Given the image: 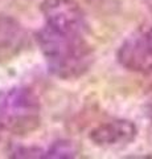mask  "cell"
Instances as JSON below:
<instances>
[{
	"label": "cell",
	"mask_w": 152,
	"mask_h": 159,
	"mask_svg": "<svg viewBox=\"0 0 152 159\" xmlns=\"http://www.w3.org/2000/svg\"><path fill=\"white\" fill-rule=\"evenodd\" d=\"M41 11L45 24L37 43L49 70L63 80L83 76L93 64V48L81 7L74 0H45Z\"/></svg>",
	"instance_id": "6da1fadb"
},
{
	"label": "cell",
	"mask_w": 152,
	"mask_h": 159,
	"mask_svg": "<svg viewBox=\"0 0 152 159\" xmlns=\"http://www.w3.org/2000/svg\"><path fill=\"white\" fill-rule=\"evenodd\" d=\"M38 98L28 88H11L0 92V122L15 134L24 135L40 126Z\"/></svg>",
	"instance_id": "7a4b0ae2"
},
{
	"label": "cell",
	"mask_w": 152,
	"mask_h": 159,
	"mask_svg": "<svg viewBox=\"0 0 152 159\" xmlns=\"http://www.w3.org/2000/svg\"><path fill=\"white\" fill-rule=\"evenodd\" d=\"M118 61L131 72L152 74V25L136 31L122 44Z\"/></svg>",
	"instance_id": "3957f363"
},
{
	"label": "cell",
	"mask_w": 152,
	"mask_h": 159,
	"mask_svg": "<svg viewBox=\"0 0 152 159\" xmlns=\"http://www.w3.org/2000/svg\"><path fill=\"white\" fill-rule=\"evenodd\" d=\"M138 129L128 119H112L94 127L89 134L90 141L101 148H122L135 141Z\"/></svg>",
	"instance_id": "277c9868"
},
{
	"label": "cell",
	"mask_w": 152,
	"mask_h": 159,
	"mask_svg": "<svg viewBox=\"0 0 152 159\" xmlns=\"http://www.w3.org/2000/svg\"><path fill=\"white\" fill-rule=\"evenodd\" d=\"M27 45V33L17 21L0 19V64L16 57Z\"/></svg>",
	"instance_id": "5b68a950"
},
{
	"label": "cell",
	"mask_w": 152,
	"mask_h": 159,
	"mask_svg": "<svg viewBox=\"0 0 152 159\" xmlns=\"http://www.w3.org/2000/svg\"><path fill=\"white\" fill-rule=\"evenodd\" d=\"M76 147L69 142H57L45 154L46 158H70L76 155Z\"/></svg>",
	"instance_id": "8992f818"
},
{
	"label": "cell",
	"mask_w": 152,
	"mask_h": 159,
	"mask_svg": "<svg viewBox=\"0 0 152 159\" xmlns=\"http://www.w3.org/2000/svg\"><path fill=\"white\" fill-rule=\"evenodd\" d=\"M3 130H4V126H3V123L0 122V138H2V134H3Z\"/></svg>",
	"instance_id": "52a82bcc"
},
{
	"label": "cell",
	"mask_w": 152,
	"mask_h": 159,
	"mask_svg": "<svg viewBox=\"0 0 152 159\" xmlns=\"http://www.w3.org/2000/svg\"><path fill=\"white\" fill-rule=\"evenodd\" d=\"M87 2H98V0H87Z\"/></svg>",
	"instance_id": "ba28073f"
}]
</instances>
